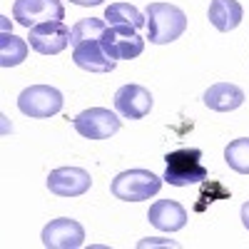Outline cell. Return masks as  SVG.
<instances>
[{
	"instance_id": "1",
	"label": "cell",
	"mask_w": 249,
	"mask_h": 249,
	"mask_svg": "<svg viewBox=\"0 0 249 249\" xmlns=\"http://www.w3.org/2000/svg\"><path fill=\"white\" fill-rule=\"evenodd\" d=\"M147 20V37L155 45H167L187 30V15L170 3H150L144 10Z\"/></svg>"
},
{
	"instance_id": "2",
	"label": "cell",
	"mask_w": 249,
	"mask_h": 249,
	"mask_svg": "<svg viewBox=\"0 0 249 249\" xmlns=\"http://www.w3.org/2000/svg\"><path fill=\"white\" fill-rule=\"evenodd\" d=\"M164 162H167V170L162 179L172 187H190L192 182H204L210 177L202 164V150L197 147H179L164 157Z\"/></svg>"
},
{
	"instance_id": "3",
	"label": "cell",
	"mask_w": 249,
	"mask_h": 249,
	"mask_svg": "<svg viewBox=\"0 0 249 249\" xmlns=\"http://www.w3.org/2000/svg\"><path fill=\"white\" fill-rule=\"evenodd\" d=\"M160 187H162V179L150 170H124L112 179L110 190L122 202H142V199L155 197L160 192Z\"/></svg>"
},
{
	"instance_id": "4",
	"label": "cell",
	"mask_w": 249,
	"mask_h": 249,
	"mask_svg": "<svg viewBox=\"0 0 249 249\" xmlns=\"http://www.w3.org/2000/svg\"><path fill=\"white\" fill-rule=\"evenodd\" d=\"M18 107L28 117H37V120L53 117L62 110V92L57 88H50V85L25 88L18 97Z\"/></svg>"
},
{
	"instance_id": "5",
	"label": "cell",
	"mask_w": 249,
	"mask_h": 249,
	"mask_svg": "<svg viewBox=\"0 0 249 249\" xmlns=\"http://www.w3.org/2000/svg\"><path fill=\"white\" fill-rule=\"evenodd\" d=\"M72 124H75L77 135L88 137V140H107L122 127L120 117L105 107H90L85 112H80L72 120Z\"/></svg>"
},
{
	"instance_id": "6",
	"label": "cell",
	"mask_w": 249,
	"mask_h": 249,
	"mask_svg": "<svg viewBox=\"0 0 249 249\" xmlns=\"http://www.w3.org/2000/svg\"><path fill=\"white\" fill-rule=\"evenodd\" d=\"M15 23L25 25L28 30L40 23H53V20L65 18V8L60 0H15L13 5Z\"/></svg>"
},
{
	"instance_id": "7",
	"label": "cell",
	"mask_w": 249,
	"mask_h": 249,
	"mask_svg": "<svg viewBox=\"0 0 249 249\" xmlns=\"http://www.w3.org/2000/svg\"><path fill=\"white\" fill-rule=\"evenodd\" d=\"M100 40H102V48L115 60H132V57L142 55V50H144V40L130 25H107V30L102 33Z\"/></svg>"
},
{
	"instance_id": "8",
	"label": "cell",
	"mask_w": 249,
	"mask_h": 249,
	"mask_svg": "<svg viewBox=\"0 0 249 249\" xmlns=\"http://www.w3.org/2000/svg\"><path fill=\"white\" fill-rule=\"evenodd\" d=\"M30 48L40 55H57L70 45V28L62 20L53 23H40L30 28Z\"/></svg>"
},
{
	"instance_id": "9",
	"label": "cell",
	"mask_w": 249,
	"mask_h": 249,
	"mask_svg": "<svg viewBox=\"0 0 249 249\" xmlns=\"http://www.w3.org/2000/svg\"><path fill=\"white\" fill-rule=\"evenodd\" d=\"M43 244L48 249H77L85 244V230L77 219L70 217L53 219L43 230Z\"/></svg>"
},
{
	"instance_id": "10",
	"label": "cell",
	"mask_w": 249,
	"mask_h": 249,
	"mask_svg": "<svg viewBox=\"0 0 249 249\" xmlns=\"http://www.w3.org/2000/svg\"><path fill=\"white\" fill-rule=\"evenodd\" d=\"M92 177L82 167H57L48 175V190L57 197H80L90 190Z\"/></svg>"
},
{
	"instance_id": "11",
	"label": "cell",
	"mask_w": 249,
	"mask_h": 249,
	"mask_svg": "<svg viewBox=\"0 0 249 249\" xmlns=\"http://www.w3.org/2000/svg\"><path fill=\"white\" fill-rule=\"evenodd\" d=\"M72 60L75 65L88 70V72H112L117 68V60L102 48V40H82L72 48Z\"/></svg>"
},
{
	"instance_id": "12",
	"label": "cell",
	"mask_w": 249,
	"mask_h": 249,
	"mask_svg": "<svg viewBox=\"0 0 249 249\" xmlns=\"http://www.w3.org/2000/svg\"><path fill=\"white\" fill-rule=\"evenodd\" d=\"M115 110L127 120H142L152 110V95L142 85H122L115 92Z\"/></svg>"
},
{
	"instance_id": "13",
	"label": "cell",
	"mask_w": 249,
	"mask_h": 249,
	"mask_svg": "<svg viewBox=\"0 0 249 249\" xmlns=\"http://www.w3.org/2000/svg\"><path fill=\"white\" fill-rule=\"evenodd\" d=\"M147 219L160 232H177L187 224V210L175 199H157L150 207Z\"/></svg>"
},
{
	"instance_id": "14",
	"label": "cell",
	"mask_w": 249,
	"mask_h": 249,
	"mask_svg": "<svg viewBox=\"0 0 249 249\" xmlns=\"http://www.w3.org/2000/svg\"><path fill=\"white\" fill-rule=\"evenodd\" d=\"M244 102V90L232 82H217L204 92V105L214 112H232Z\"/></svg>"
},
{
	"instance_id": "15",
	"label": "cell",
	"mask_w": 249,
	"mask_h": 249,
	"mask_svg": "<svg viewBox=\"0 0 249 249\" xmlns=\"http://www.w3.org/2000/svg\"><path fill=\"white\" fill-rule=\"evenodd\" d=\"M207 18H210V23L219 33H230L242 23L244 10H242V5L237 3V0H212Z\"/></svg>"
},
{
	"instance_id": "16",
	"label": "cell",
	"mask_w": 249,
	"mask_h": 249,
	"mask_svg": "<svg viewBox=\"0 0 249 249\" xmlns=\"http://www.w3.org/2000/svg\"><path fill=\"white\" fill-rule=\"evenodd\" d=\"M105 23L107 25H130V28L140 30V28L147 25V20H144V15L130 3H112L105 10Z\"/></svg>"
},
{
	"instance_id": "17",
	"label": "cell",
	"mask_w": 249,
	"mask_h": 249,
	"mask_svg": "<svg viewBox=\"0 0 249 249\" xmlns=\"http://www.w3.org/2000/svg\"><path fill=\"white\" fill-rule=\"evenodd\" d=\"M28 57V43L23 37H18V35H8L3 33V37H0V65L3 68H15L20 65Z\"/></svg>"
},
{
	"instance_id": "18",
	"label": "cell",
	"mask_w": 249,
	"mask_h": 249,
	"mask_svg": "<svg viewBox=\"0 0 249 249\" xmlns=\"http://www.w3.org/2000/svg\"><path fill=\"white\" fill-rule=\"evenodd\" d=\"M224 162L239 175H249V137L232 140L224 150Z\"/></svg>"
},
{
	"instance_id": "19",
	"label": "cell",
	"mask_w": 249,
	"mask_h": 249,
	"mask_svg": "<svg viewBox=\"0 0 249 249\" xmlns=\"http://www.w3.org/2000/svg\"><path fill=\"white\" fill-rule=\"evenodd\" d=\"M107 30V23L100 18H85L80 20V23L70 30V45L75 48L77 43H82V40H95V37H102V33Z\"/></svg>"
},
{
	"instance_id": "20",
	"label": "cell",
	"mask_w": 249,
	"mask_h": 249,
	"mask_svg": "<svg viewBox=\"0 0 249 249\" xmlns=\"http://www.w3.org/2000/svg\"><path fill=\"white\" fill-rule=\"evenodd\" d=\"M197 199H199V202L195 204V212H204L207 204H212V202H217V199H230V190H227L222 182H217V179H204Z\"/></svg>"
},
{
	"instance_id": "21",
	"label": "cell",
	"mask_w": 249,
	"mask_h": 249,
	"mask_svg": "<svg viewBox=\"0 0 249 249\" xmlns=\"http://www.w3.org/2000/svg\"><path fill=\"white\" fill-rule=\"evenodd\" d=\"M70 3L82 5V8H90V5H100V3H105V0H70Z\"/></svg>"
},
{
	"instance_id": "22",
	"label": "cell",
	"mask_w": 249,
	"mask_h": 249,
	"mask_svg": "<svg viewBox=\"0 0 249 249\" xmlns=\"http://www.w3.org/2000/svg\"><path fill=\"white\" fill-rule=\"evenodd\" d=\"M242 224L249 230V202H244V204H242Z\"/></svg>"
}]
</instances>
